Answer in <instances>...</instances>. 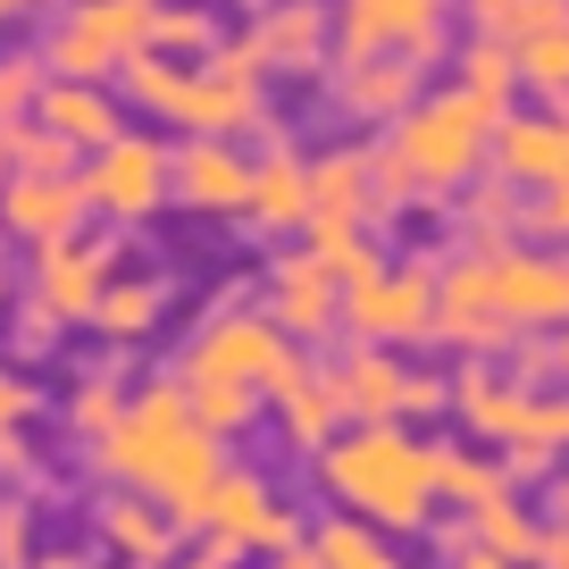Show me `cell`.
Segmentation results:
<instances>
[{
  "label": "cell",
  "mask_w": 569,
  "mask_h": 569,
  "mask_svg": "<svg viewBox=\"0 0 569 569\" xmlns=\"http://www.w3.org/2000/svg\"><path fill=\"white\" fill-rule=\"evenodd\" d=\"M427 478H436V502H461V511H478L486 495H502V461H486V452L469 445H427Z\"/></svg>",
  "instance_id": "f546056e"
},
{
  "label": "cell",
  "mask_w": 569,
  "mask_h": 569,
  "mask_svg": "<svg viewBox=\"0 0 569 569\" xmlns=\"http://www.w3.org/2000/svg\"><path fill=\"white\" fill-rule=\"evenodd\" d=\"M260 569H319V561H310V545H277V552H260Z\"/></svg>",
  "instance_id": "bcb514c9"
},
{
  "label": "cell",
  "mask_w": 569,
  "mask_h": 569,
  "mask_svg": "<svg viewBox=\"0 0 569 569\" xmlns=\"http://www.w3.org/2000/svg\"><path fill=\"white\" fill-rule=\"evenodd\" d=\"M201 528V552L210 561H243V552H277V545H302V519L284 511L277 495H268V478H251V469H218L210 495H201L193 511Z\"/></svg>",
  "instance_id": "9c48e42d"
},
{
  "label": "cell",
  "mask_w": 569,
  "mask_h": 569,
  "mask_svg": "<svg viewBox=\"0 0 569 569\" xmlns=\"http://www.w3.org/2000/svg\"><path fill=\"white\" fill-rule=\"evenodd\" d=\"M310 227H369V151L360 142L310 160Z\"/></svg>",
  "instance_id": "cb8c5ba5"
},
{
  "label": "cell",
  "mask_w": 569,
  "mask_h": 569,
  "mask_svg": "<svg viewBox=\"0 0 569 569\" xmlns=\"http://www.w3.org/2000/svg\"><path fill=\"white\" fill-rule=\"evenodd\" d=\"M109 277H118V243H109V234H59V243H34V302L51 310L59 327H84Z\"/></svg>",
  "instance_id": "4fadbf2b"
},
{
  "label": "cell",
  "mask_w": 569,
  "mask_h": 569,
  "mask_svg": "<svg viewBox=\"0 0 569 569\" xmlns=\"http://www.w3.org/2000/svg\"><path fill=\"white\" fill-rule=\"evenodd\" d=\"M319 478L336 486V502L369 528H427L436 519V478H427V445L402 419H360L336 427L319 445Z\"/></svg>",
  "instance_id": "3957f363"
},
{
  "label": "cell",
  "mask_w": 569,
  "mask_h": 569,
  "mask_svg": "<svg viewBox=\"0 0 569 569\" xmlns=\"http://www.w3.org/2000/svg\"><path fill=\"white\" fill-rule=\"evenodd\" d=\"M34 9H51V0H0V26H9V18H34Z\"/></svg>",
  "instance_id": "c3c4849f"
},
{
  "label": "cell",
  "mask_w": 569,
  "mask_h": 569,
  "mask_svg": "<svg viewBox=\"0 0 569 569\" xmlns=\"http://www.w3.org/2000/svg\"><path fill=\"white\" fill-rule=\"evenodd\" d=\"M511 243H536V251H569V184H528V193H519Z\"/></svg>",
  "instance_id": "e575fe53"
},
{
  "label": "cell",
  "mask_w": 569,
  "mask_h": 569,
  "mask_svg": "<svg viewBox=\"0 0 569 569\" xmlns=\"http://www.w3.org/2000/svg\"><path fill=\"white\" fill-rule=\"evenodd\" d=\"M427 92V68L410 59H336V109L360 126H393Z\"/></svg>",
  "instance_id": "44dd1931"
},
{
  "label": "cell",
  "mask_w": 569,
  "mask_h": 569,
  "mask_svg": "<svg viewBox=\"0 0 569 569\" xmlns=\"http://www.w3.org/2000/svg\"><path fill=\"white\" fill-rule=\"evenodd\" d=\"M486 168H495V177H511L519 193H528V184H569V109L552 101L545 118H502L495 126V151H486Z\"/></svg>",
  "instance_id": "e0dca14e"
},
{
  "label": "cell",
  "mask_w": 569,
  "mask_h": 569,
  "mask_svg": "<svg viewBox=\"0 0 569 569\" xmlns=\"http://www.w3.org/2000/svg\"><path fill=\"white\" fill-rule=\"evenodd\" d=\"M452 9H469V26H502L519 0H452Z\"/></svg>",
  "instance_id": "f6af8a7d"
},
{
  "label": "cell",
  "mask_w": 569,
  "mask_h": 569,
  "mask_svg": "<svg viewBox=\"0 0 569 569\" xmlns=\"http://www.w3.org/2000/svg\"><path fill=\"white\" fill-rule=\"evenodd\" d=\"M34 92H42V59H26V51H0V126L34 118Z\"/></svg>",
  "instance_id": "74e56055"
},
{
  "label": "cell",
  "mask_w": 569,
  "mask_h": 569,
  "mask_svg": "<svg viewBox=\"0 0 569 569\" xmlns=\"http://www.w3.org/2000/svg\"><path fill=\"white\" fill-rule=\"evenodd\" d=\"M151 51H160V59L218 51V9H210V0H151Z\"/></svg>",
  "instance_id": "1f68e13d"
},
{
  "label": "cell",
  "mask_w": 569,
  "mask_h": 569,
  "mask_svg": "<svg viewBox=\"0 0 569 569\" xmlns=\"http://www.w3.org/2000/svg\"><path fill=\"white\" fill-rule=\"evenodd\" d=\"M268 319H277L284 343H327L336 336V284L319 277L310 251H277V268H268Z\"/></svg>",
  "instance_id": "ac0fdd59"
},
{
  "label": "cell",
  "mask_w": 569,
  "mask_h": 569,
  "mask_svg": "<svg viewBox=\"0 0 569 569\" xmlns=\"http://www.w3.org/2000/svg\"><path fill=\"white\" fill-rule=\"evenodd\" d=\"M268 402H277V419H284V445H302V452H319L327 436L343 427V402H336V386H327V369L310 352L284 369V386L268 393Z\"/></svg>",
  "instance_id": "603a6c76"
},
{
  "label": "cell",
  "mask_w": 569,
  "mask_h": 569,
  "mask_svg": "<svg viewBox=\"0 0 569 569\" xmlns=\"http://www.w3.org/2000/svg\"><path fill=\"white\" fill-rule=\"evenodd\" d=\"M0 293H9V268H0Z\"/></svg>",
  "instance_id": "816d5d0a"
},
{
  "label": "cell",
  "mask_w": 569,
  "mask_h": 569,
  "mask_svg": "<svg viewBox=\"0 0 569 569\" xmlns=\"http://www.w3.org/2000/svg\"><path fill=\"white\" fill-rule=\"evenodd\" d=\"M327 42H336V18L327 0H268L260 18L243 26V51L260 76H319L327 68Z\"/></svg>",
  "instance_id": "5bb4252c"
},
{
  "label": "cell",
  "mask_w": 569,
  "mask_h": 569,
  "mask_svg": "<svg viewBox=\"0 0 569 569\" xmlns=\"http://www.w3.org/2000/svg\"><path fill=\"white\" fill-rule=\"evenodd\" d=\"M511 218H519V184L495 177V168H478V177L461 184V251H478V260L511 251Z\"/></svg>",
  "instance_id": "484cf974"
},
{
  "label": "cell",
  "mask_w": 569,
  "mask_h": 569,
  "mask_svg": "<svg viewBox=\"0 0 569 569\" xmlns=\"http://www.w3.org/2000/svg\"><path fill=\"white\" fill-rule=\"evenodd\" d=\"M293 360H302V343H284L268 310L227 302L193 343H184V369L177 377H184V386H243V393H260V402H268Z\"/></svg>",
  "instance_id": "5b68a950"
},
{
  "label": "cell",
  "mask_w": 569,
  "mask_h": 569,
  "mask_svg": "<svg viewBox=\"0 0 569 569\" xmlns=\"http://www.w3.org/2000/svg\"><path fill=\"white\" fill-rule=\"evenodd\" d=\"M327 386H336V402H343V427H360V419H436V410H445V377L410 369L386 343H352L343 360H327Z\"/></svg>",
  "instance_id": "30bf717a"
},
{
  "label": "cell",
  "mask_w": 569,
  "mask_h": 569,
  "mask_svg": "<svg viewBox=\"0 0 569 569\" xmlns=\"http://www.w3.org/2000/svg\"><path fill=\"white\" fill-rule=\"evenodd\" d=\"M452 59H461V76H452V84H461V92H478L486 109H502V118H511V101H519V68H511V42H502L495 26H469V42H461Z\"/></svg>",
  "instance_id": "4316f807"
},
{
  "label": "cell",
  "mask_w": 569,
  "mask_h": 569,
  "mask_svg": "<svg viewBox=\"0 0 569 569\" xmlns=\"http://www.w3.org/2000/svg\"><path fill=\"white\" fill-rule=\"evenodd\" d=\"M0 569H34V511L0 495Z\"/></svg>",
  "instance_id": "f35d334b"
},
{
  "label": "cell",
  "mask_w": 569,
  "mask_h": 569,
  "mask_svg": "<svg viewBox=\"0 0 569 569\" xmlns=\"http://www.w3.org/2000/svg\"><path fill=\"white\" fill-rule=\"evenodd\" d=\"M34 402H42V393L26 386V369H0V427H26V419H34Z\"/></svg>",
  "instance_id": "60d3db41"
},
{
  "label": "cell",
  "mask_w": 569,
  "mask_h": 569,
  "mask_svg": "<svg viewBox=\"0 0 569 569\" xmlns=\"http://www.w3.org/2000/svg\"><path fill=\"white\" fill-rule=\"evenodd\" d=\"M84 177V201L101 218H118V227H142L151 210H168V142L160 134H109L101 151H92V168H76Z\"/></svg>",
  "instance_id": "8fae6325"
},
{
  "label": "cell",
  "mask_w": 569,
  "mask_h": 569,
  "mask_svg": "<svg viewBox=\"0 0 569 569\" xmlns=\"http://www.w3.org/2000/svg\"><path fill=\"white\" fill-rule=\"evenodd\" d=\"M34 469V452H26V436L18 427H0V478H26Z\"/></svg>",
  "instance_id": "7bdbcfd3"
},
{
  "label": "cell",
  "mask_w": 569,
  "mask_h": 569,
  "mask_svg": "<svg viewBox=\"0 0 569 569\" xmlns=\"http://www.w3.org/2000/svg\"><path fill=\"white\" fill-rule=\"evenodd\" d=\"M336 327L352 343H386V352H402V343H427V327H436V260H377L360 284H343L336 293Z\"/></svg>",
  "instance_id": "52a82bcc"
},
{
  "label": "cell",
  "mask_w": 569,
  "mask_h": 569,
  "mask_svg": "<svg viewBox=\"0 0 569 569\" xmlns=\"http://www.w3.org/2000/svg\"><path fill=\"white\" fill-rule=\"evenodd\" d=\"M536 536H545V528H536V511L511 495V486H502V495H486L478 511H469V545H478V552H502V561H519V569H528Z\"/></svg>",
  "instance_id": "4dcf8cb0"
},
{
  "label": "cell",
  "mask_w": 569,
  "mask_h": 569,
  "mask_svg": "<svg viewBox=\"0 0 569 569\" xmlns=\"http://www.w3.org/2000/svg\"><path fill=\"white\" fill-rule=\"evenodd\" d=\"M528 386H511V377L495 369V360H469L461 377H445V410H461L469 436H486V445H519V427H528Z\"/></svg>",
  "instance_id": "ffe728a7"
},
{
  "label": "cell",
  "mask_w": 569,
  "mask_h": 569,
  "mask_svg": "<svg viewBox=\"0 0 569 569\" xmlns=\"http://www.w3.org/2000/svg\"><path fill=\"white\" fill-rule=\"evenodd\" d=\"M502 109H486L478 92H419L386 134L369 142V218H402V210H436L452 201L495 151Z\"/></svg>",
  "instance_id": "6da1fadb"
},
{
  "label": "cell",
  "mask_w": 569,
  "mask_h": 569,
  "mask_svg": "<svg viewBox=\"0 0 569 569\" xmlns=\"http://www.w3.org/2000/svg\"><path fill=\"white\" fill-rule=\"evenodd\" d=\"M552 536H569V478L552 486Z\"/></svg>",
  "instance_id": "7dc6e473"
},
{
  "label": "cell",
  "mask_w": 569,
  "mask_h": 569,
  "mask_svg": "<svg viewBox=\"0 0 569 569\" xmlns=\"http://www.w3.org/2000/svg\"><path fill=\"white\" fill-rule=\"evenodd\" d=\"M243 193H251V160L234 142L184 134L177 151H168V201H184V210H201V218H243Z\"/></svg>",
  "instance_id": "9a60e30c"
},
{
  "label": "cell",
  "mask_w": 569,
  "mask_h": 569,
  "mask_svg": "<svg viewBox=\"0 0 569 569\" xmlns=\"http://www.w3.org/2000/svg\"><path fill=\"white\" fill-rule=\"evenodd\" d=\"M177 569H227V561H210V552H193V561H177Z\"/></svg>",
  "instance_id": "f907efd6"
},
{
  "label": "cell",
  "mask_w": 569,
  "mask_h": 569,
  "mask_svg": "<svg viewBox=\"0 0 569 569\" xmlns=\"http://www.w3.org/2000/svg\"><path fill=\"white\" fill-rule=\"evenodd\" d=\"M243 218H260L268 234H302V227H310V160H293V142H284V134L251 160Z\"/></svg>",
  "instance_id": "7402d4cb"
},
{
  "label": "cell",
  "mask_w": 569,
  "mask_h": 569,
  "mask_svg": "<svg viewBox=\"0 0 569 569\" xmlns=\"http://www.w3.org/2000/svg\"><path fill=\"white\" fill-rule=\"evenodd\" d=\"M511 68H519V84H528V92L561 101V92H569V26H552V34L511 42Z\"/></svg>",
  "instance_id": "d590c367"
},
{
  "label": "cell",
  "mask_w": 569,
  "mask_h": 569,
  "mask_svg": "<svg viewBox=\"0 0 569 569\" xmlns=\"http://www.w3.org/2000/svg\"><path fill=\"white\" fill-rule=\"evenodd\" d=\"M92 201H84V177H0V234L18 243H59V234H84Z\"/></svg>",
  "instance_id": "2e32d148"
},
{
  "label": "cell",
  "mask_w": 569,
  "mask_h": 569,
  "mask_svg": "<svg viewBox=\"0 0 569 569\" xmlns=\"http://www.w3.org/2000/svg\"><path fill=\"white\" fill-rule=\"evenodd\" d=\"M118 410H126V386H118L109 369H92L84 386H76V402H68V427L84 436V445H101L109 427H118Z\"/></svg>",
  "instance_id": "8d00e7d4"
},
{
  "label": "cell",
  "mask_w": 569,
  "mask_h": 569,
  "mask_svg": "<svg viewBox=\"0 0 569 569\" xmlns=\"http://www.w3.org/2000/svg\"><path fill=\"white\" fill-rule=\"evenodd\" d=\"M445 552H452V569H519V561H502V552H478V545H469V528H452Z\"/></svg>",
  "instance_id": "b9f144b4"
},
{
  "label": "cell",
  "mask_w": 569,
  "mask_h": 569,
  "mask_svg": "<svg viewBox=\"0 0 569 569\" xmlns=\"http://www.w3.org/2000/svg\"><path fill=\"white\" fill-rule=\"evenodd\" d=\"M59 336H68V327H59L42 302H26V310H18V352H26V360H34V352H51Z\"/></svg>",
  "instance_id": "ab89813d"
},
{
  "label": "cell",
  "mask_w": 569,
  "mask_h": 569,
  "mask_svg": "<svg viewBox=\"0 0 569 569\" xmlns=\"http://www.w3.org/2000/svg\"><path fill=\"white\" fill-rule=\"evenodd\" d=\"M528 569H569V536H536V552H528Z\"/></svg>",
  "instance_id": "ee69618b"
},
{
  "label": "cell",
  "mask_w": 569,
  "mask_h": 569,
  "mask_svg": "<svg viewBox=\"0 0 569 569\" xmlns=\"http://www.w3.org/2000/svg\"><path fill=\"white\" fill-rule=\"evenodd\" d=\"M160 310H168V293L151 277H109L101 284V302H92V319L84 327H101L109 343H142L151 327H160Z\"/></svg>",
  "instance_id": "83f0119b"
},
{
  "label": "cell",
  "mask_w": 569,
  "mask_h": 569,
  "mask_svg": "<svg viewBox=\"0 0 569 569\" xmlns=\"http://www.w3.org/2000/svg\"><path fill=\"white\" fill-rule=\"evenodd\" d=\"M34 569H84V561H76V552H51V561H34Z\"/></svg>",
  "instance_id": "681fc988"
},
{
  "label": "cell",
  "mask_w": 569,
  "mask_h": 569,
  "mask_svg": "<svg viewBox=\"0 0 569 569\" xmlns=\"http://www.w3.org/2000/svg\"><path fill=\"white\" fill-rule=\"evenodd\" d=\"M101 536H109V545H118L134 569H160L168 552H177V519H168L151 495H126V486L101 502Z\"/></svg>",
  "instance_id": "d4e9b609"
},
{
  "label": "cell",
  "mask_w": 569,
  "mask_h": 569,
  "mask_svg": "<svg viewBox=\"0 0 569 569\" xmlns=\"http://www.w3.org/2000/svg\"><path fill=\"white\" fill-rule=\"evenodd\" d=\"M101 469L126 486V495H151L177 528H193V511H201V495H210V478L227 461H218V436L193 419V402H184V386L177 377H160V386H142V393H126V410H118V427H109L101 445Z\"/></svg>",
  "instance_id": "7a4b0ae2"
},
{
  "label": "cell",
  "mask_w": 569,
  "mask_h": 569,
  "mask_svg": "<svg viewBox=\"0 0 569 569\" xmlns=\"http://www.w3.org/2000/svg\"><path fill=\"white\" fill-rule=\"evenodd\" d=\"M495 319L511 336H552L569 327V251H495Z\"/></svg>",
  "instance_id": "7c38bea8"
},
{
  "label": "cell",
  "mask_w": 569,
  "mask_h": 569,
  "mask_svg": "<svg viewBox=\"0 0 569 569\" xmlns=\"http://www.w3.org/2000/svg\"><path fill=\"white\" fill-rule=\"evenodd\" d=\"M34 126H51L68 151H101L109 134H126V101H118L109 84H68V76H42Z\"/></svg>",
  "instance_id": "d6986e66"
},
{
  "label": "cell",
  "mask_w": 569,
  "mask_h": 569,
  "mask_svg": "<svg viewBox=\"0 0 569 569\" xmlns=\"http://www.w3.org/2000/svg\"><path fill=\"white\" fill-rule=\"evenodd\" d=\"M561 109H569V92H561Z\"/></svg>",
  "instance_id": "db71d44e"
},
{
  "label": "cell",
  "mask_w": 569,
  "mask_h": 569,
  "mask_svg": "<svg viewBox=\"0 0 569 569\" xmlns=\"http://www.w3.org/2000/svg\"><path fill=\"white\" fill-rule=\"evenodd\" d=\"M168 126H184V134H260L277 142V126H268V76L251 68L243 34H218V51L184 59L177 68V92H168Z\"/></svg>",
  "instance_id": "277c9868"
},
{
  "label": "cell",
  "mask_w": 569,
  "mask_h": 569,
  "mask_svg": "<svg viewBox=\"0 0 569 569\" xmlns=\"http://www.w3.org/2000/svg\"><path fill=\"white\" fill-rule=\"evenodd\" d=\"M134 51H151V0H68V18L42 34V76L109 84Z\"/></svg>",
  "instance_id": "8992f818"
},
{
  "label": "cell",
  "mask_w": 569,
  "mask_h": 569,
  "mask_svg": "<svg viewBox=\"0 0 569 569\" xmlns=\"http://www.w3.org/2000/svg\"><path fill=\"white\" fill-rule=\"evenodd\" d=\"M302 545H310L319 569H402V552H393L386 528H369V519H319Z\"/></svg>",
  "instance_id": "f1b7e54d"
},
{
  "label": "cell",
  "mask_w": 569,
  "mask_h": 569,
  "mask_svg": "<svg viewBox=\"0 0 569 569\" xmlns=\"http://www.w3.org/2000/svg\"><path fill=\"white\" fill-rule=\"evenodd\" d=\"M302 234H310V260H319V277L336 284V293H343V284H360L377 260H386L369 227H302Z\"/></svg>",
  "instance_id": "d6a6232c"
},
{
  "label": "cell",
  "mask_w": 569,
  "mask_h": 569,
  "mask_svg": "<svg viewBox=\"0 0 569 569\" xmlns=\"http://www.w3.org/2000/svg\"><path fill=\"white\" fill-rule=\"evenodd\" d=\"M0 177H9V160H0Z\"/></svg>",
  "instance_id": "f5cc1de1"
},
{
  "label": "cell",
  "mask_w": 569,
  "mask_h": 569,
  "mask_svg": "<svg viewBox=\"0 0 569 569\" xmlns=\"http://www.w3.org/2000/svg\"><path fill=\"white\" fill-rule=\"evenodd\" d=\"M0 160H9V177H68V168H76V151L51 134V126L18 118V126H0Z\"/></svg>",
  "instance_id": "836d02e7"
},
{
  "label": "cell",
  "mask_w": 569,
  "mask_h": 569,
  "mask_svg": "<svg viewBox=\"0 0 569 569\" xmlns=\"http://www.w3.org/2000/svg\"><path fill=\"white\" fill-rule=\"evenodd\" d=\"M336 59H410L436 68L452 51V0H343L336 9Z\"/></svg>",
  "instance_id": "ba28073f"
}]
</instances>
